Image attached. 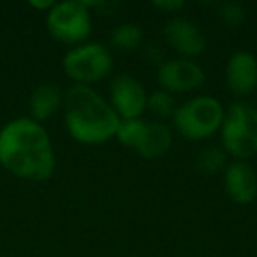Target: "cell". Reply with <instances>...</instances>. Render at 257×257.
<instances>
[{
	"label": "cell",
	"instance_id": "16",
	"mask_svg": "<svg viewBox=\"0 0 257 257\" xmlns=\"http://www.w3.org/2000/svg\"><path fill=\"white\" fill-rule=\"evenodd\" d=\"M176 109L175 95L162 88L154 90L152 93H148V102H147V111H150L155 118H169L173 116Z\"/></svg>",
	"mask_w": 257,
	"mask_h": 257
},
{
	"label": "cell",
	"instance_id": "19",
	"mask_svg": "<svg viewBox=\"0 0 257 257\" xmlns=\"http://www.w3.org/2000/svg\"><path fill=\"white\" fill-rule=\"evenodd\" d=\"M29 6L32 9H36V11L44 13V15H46V13L55 6V2H53V0H30Z\"/></svg>",
	"mask_w": 257,
	"mask_h": 257
},
{
	"label": "cell",
	"instance_id": "9",
	"mask_svg": "<svg viewBox=\"0 0 257 257\" xmlns=\"http://www.w3.org/2000/svg\"><path fill=\"white\" fill-rule=\"evenodd\" d=\"M166 43L180 55V58H194L201 57L206 51V36L199 29L197 23L183 16H173L164 23L162 29Z\"/></svg>",
	"mask_w": 257,
	"mask_h": 257
},
{
	"label": "cell",
	"instance_id": "12",
	"mask_svg": "<svg viewBox=\"0 0 257 257\" xmlns=\"http://www.w3.org/2000/svg\"><path fill=\"white\" fill-rule=\"evenodd\" d=\"M173 147V128L161 120H147L143 133L134 147V152L141 159L155 161L161 159L171 150Z\"/></svg>",
	"mask_w": 257,
	"mask_h": 257
},
{
	"label": "cell",
	"instance_id": "7",
	"mask_svg": "<svg viewBox=\"0 0 257 257\" xmlns=\"http://www.w3.org/2000/svg\"><path fill=\"white\" fill-rule=\"evenodd\" d=\"M157 83L162 90L173 93H190L206 83V72L196 60L169 58L157 65Z\"/></svg>",
	"mask_w": 257,
	"mask_h": 257
},
{
	"label": "cell",
	"instance_id": "2",
	"mask_svg": "<svg viewBox=\"0 0 257 257\" xmlns=\"http://www.w3.org/2000/svg\"><path fill=\"white\" fill-rule=\"evenodd\" d=\"M62 114L69 136L79 145L97 147L116 136L120 116L93 86L71 85L64 92Z\"/></svg>",
	"mask_w": 257,
	"mask_h": 257
},
{
	"label": "cell",
	"instance_id": "17",
	"mask_svg": "<svg viewBox=\"0 0 257 257\" xmlns=\"http://www.w3.org/2000/svg\"><path fill=\"white\" fill-rule=\"evenodd\" d=\"M217 16L225 27L234 29L246 20V11L238 2H220L217 4Z\"/></svg>",
	"mask_w": 257,
	"mask_h": 257
},
{
	"label": "cell",
	"instance_id": "13",
	"mask_svg": "<svg viewBox=\"0 0 257 257\" xmlns=\"http://www.w3.org/2000/svg\"><path fill=\"white\" fill-rule=\"evenodd\" d=\"M62 104H64V92L60 86L55 83H41L29 97V116L43 123L62 111Z\"/></svg>",
	"mask_w": 257,
	"mask_h": 257
},
{
	"label": "cell",
	"instance_id": "8",
	"mask_svg": "<svg viewBox=\"0 0 257 257\" xmlns=\"http://www.w3.org/2000/svg\"><path fill=\"white\" fill-rule=\"evenodd\" d=\"M109 104L120 120L143 118L147 113L148 92L138 78L131 74H118L109 85Z\"/></svg>",
	"mask_w": 257,
	"mask_h": 257
},
{
	"label": "cell",
	"instance_id": "15",
	"mask_svg": "<svg viewBox=\"0 0 257 257\" xmlns=\"http://www.w3.org/2000/svg\"><path fill=\"white\" fill-rule=\"evenodd\" d=\"M143 39H145V34H143V30H141V27L131 22L116 25L109 36L111 44L121 51L138 50V48L143 46Z\"/></svg>",
	"mask_w": 257,
	"mask_h": 257
},
{
	"label": "cell",
	"instance_id": "3",
	"mask_svg": "<svg viewBox=\"0 0 257 257\" xmlns=\"http://www.w3.org/2000/svg\"><path fill=\"white\" fill-rule=\"evenodd\" d=\"M225 107L213 95H196L176 106L173 127L189 141H204L220 133Z\"/></svg>",
	"mask_w": 257,
	"mask_h": 257
},
{
	"label": "cell",
	"instance_id": "14",
	"mask_svg": "<svg viewBox=\"0 0 257 257\" xmlns=\"http://www.w3.org/2000/svg\"><path fill=\"white\" fill-rule=\"evenodd\" d=\"M229 164V155L224 152L222 147H206L197 154L196 157V169L201 175L213 176L225 171Z\"/></svg>",
	"mask_w": 257,
	"mask_h": 257
},
{
	"label": "cell",
	"instance_id": "5",
	"mask_svg": "<svg viewBox=\"0 0 257 257\" xmlns=\"http://www.w3.org/2000/svg\"><path fill=\"white\" fill-rule=\"evenodd\" d=\"M113 55L100 43H83L69 51L62 58V69L72 85L92 86L102 81L113 71Z\"/></svg>",
	"mask_w": 257,
	"mask_h": 257
},
{
	"label": "cell",
	"instance_id": "10",
	"mask_svg": "<svg viewBox=\"0 0 257 257\" xmlns=\"http://www.w3.org/2000/svg\"><path fill=\"white\" fill-rule=\"evenodd\" d=\"M225 85L234 97H248L257 90V57L238 50L225 64Z\"/></svg>",
	"mask_w": 257,
	"mask_h": 257
},
{
	"label": "cell",
	"instance_id": "1",
	"mask_svg": "<svg viewBox=\"0 0 257 257\" xmlns=\"http://www.w3.org/2000/svg\"><path fill=\"white\" fill-rule=\"evenodd\" d=\"M0 166L20 180L46 182L57 168L53 141L43 123L18 116L0 127Z\"/></svg>",
	"mask_w": 257,
	"mask_h": 257
},
{
	"label": "cell",
	"instance_id": "18",
	"mask_svg": "<svg viewBox=\"0 0 257 257\" xmlns=\"http://www.w3.org/2000/svg\"><path fill=\"white\" fill-rule=\"evenodd\" d=\"M152 8L155 11L162 13V15H168L169 18L173 16H178V13L185 8V2L183 0H154L152 2Z\"/></svg>",
	"mask_w": 257,
	"mask_h": 257
},
{
	"label": "cell",
	"instance_id": "6",
	"mask_svg": "<svg viewBox=\"0 0 257 257\" xmlns=\"http://www.w3.org/2000/svg\"><path fill=\"white\" fill-rule=\"evenodd\" d=\"M46 29L57 43L74 48L92 34V11L83 0L55 2L46 13Z\"/></svg>",
	"mask_w": 257,
	"mask_h": 257
},
{
	"label": "cell",
	"instance_id": "11",
	"mask_svg": "<svg viewBox=\"0 0 257 257\" xmlns=\"http://www.w3.org/2000/svg\"><path fill=\"white\" fill-rule=\"evenodd\" d=\"M224 176V190L236 204H252L257 199V173L248 161H229Z\"/></svg>",
	"mask_w": 257,
	"mask_h": 257
},
{
	"label": "cell",
	"instance_id": "4",
	"mask_svg": "<svg viewBox=\"0 0 257 257\" xmlns=\"http://www.w3.org/2000/svg\"><path fill=\"white\" fill-rule=\"evenodd\" d=\"M224 152L232 161H248L257 155V107L236 100L225 107L220 127Z\"/></svg>",
	"mask_w": 257,
	"mask_h": 257
}]
</instances>
